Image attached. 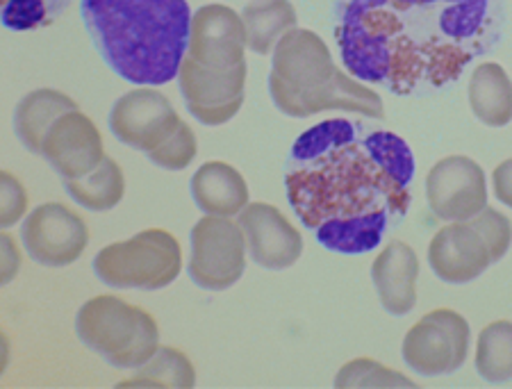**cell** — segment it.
<instances>
[{
    "label": "cell",
    "instance_id": "obj_16",
    "mask_svg": "<svg viewBox=\"0 0 512 389\" xmlns=\"http://www.w3.org/2000/svg\"><path fill=\"white\" fill-rule=\"evenodd\" d=\"M41 155L64 180L85 178L103 162V137L87 114L71 110L48 130Z\"/></svg>",
    "mask_w": 512,
    "mask_h": 389
},
{
    "label": "cell",
    "instance_id": "obj_5",
    "mask_svg": "<svg viewBox=\"0 0 512 389\" xmlns=\"http://www.w3.org/2000/svg\"><path fill=\"white\" fill-rule=\"evenodd\" d=\"M82 344L117 369H139L160 349V328L153 314L119 296H94L76 319Z\"/></svg>",
    "mask_w": 512,
    "mask_h": 389
},
{
    "label": "cell",
    "instance_id": "obj_22",
    "mask_svg": "<svg viewBox=\"0 0 512 389\" xmlns=\"http://www.w3.org/2000/svg\"><path fill=\"white\" fill-rule=\"evenodd\" d=\"M64 185L73 201L92 212H105L117 208L123 194H126V178H123V171L119 164L107 155L92 173H87L85 178L66 180Z\"/></svg>",
    "mask_w": 512,
    "mask_h": 389
},
{
    "label": "cell",
    "instance_id": "obj_27",
    "mask_svg": "<svg viewBox=\"0 0 512 389\" xmlns=\"http://www.w3.org/2000/svg\"><path fill=\"white\" fill-rule=\"evenodd\" d=\"M196 151H198L196 135L192 132V128H189L183 121L180 123V128L173 132L167 142L146 155H148V160H151L153 164H158V167H162V169L183 171L194 162Z\"/></svg>",
    "mask_w": 512,
    "mask_h": 389
},
{
    "label": "cell",
    "instance_id": "obj_3",
    "mask_svg": "<svg viewBox=\"0 0 512 389\" xmlns=\"http://www.w3.org/2000/svg\"><path fill=\"white\" fill-rule=\"evenodd\" d=\"M80 14L119 78L139 87L178 78L192 30L187 0H80Z\"/></svg>",
    "mask_w": 512,
    "mask_h": 389
},
{
    "label": "cell",
    "instance_id": "obj_15",
    "mask_svg": "<svg viewBox=\"0 0 512 389\" xmlns=\"http://www.w3.org/2000/svg\"><path fill=\"white\" fill-rule=\"evenodd\" d=\"M246 251L264 269H289L303 255V237L283 212L269 203H249L239 212Z\"/></svg>",
    "mask_w": 512,
    "mask_h": 389
},
{
    "label": "cell",
    "instance_id": "obj_2",
    "mask_svg": "<svg viewBox=\"0 0 512 389\" xmlns=\"http://www.w3.org/2000/svg\"><path fill=\"white\" fill-rule=\"evenodd\" d=\"M501 0H340L335 37L353 78L421 96L497 44Z\"/></svg>",
    "mask_w": 512,
    "mask_h": 389
},
{
    "label": "cell",
    "instance_id": "obj_19",
    "mask_svg": "<svg viewBox=\"0 0 512 389\" xmlns=\"http://www.w3.org/2000/svg\"><path fill=\"white\" fill-rule=\"evenodd\" d=\"M469 105L474 117L490 128L512 121V80L497 62L478 64L469 78Z\"/></svg>",
    "mask_w": 512,
    "mask_h": 389
},
{
    "label": "cell",
    "instance_id": "obj_11",
    "mask_svg": "<svg viewBox=\"0 0 512 389\" xmlns=\"http://www.w3.org/2000/svg\"><path fill=\"white\" fill-rule=\"evenodd\" d=\"M178 82L189 114L203 126H221L242 110L246 66L233 71H212L185 55Z\"/></svg>",
    "mask_w": 512,
    "mask_h": 389
},
{
    "label": "cell",
    "instance_id": "obj_24",
    "mask_svg": "<svg viewBox=\"0 0 512 389\" xmlns=\"http://www.w3.org/2000/svg\"><path fill=\"white\" fill-rule=\"evenodd\" d=\"M196 385V374L192 360L183 351L160 346L158 353L148 360L144 367H139L135 378L121 383V387H178L189 389Z\"/></svg>",
    "mask_w": 512,
    "mask_h": 389
},
{
    "label": "cell",
    "instance_id": "obj_7",
    "mask_svg": "<svg viewBox=\"0 0 512 389\" xmlns=\"http://www.w3.org/2000/svg\"><path fill=\"white\" fill-rule=\"evenodd\" d=\"M472 330L462 314L449 308L421 317L403 339V362L421 376H444L458 371L467 360Z\"/></svg>",
    "mask_w": 512,
    "mask_h": 389
},
{
    "label": "cell",
    "instance_id": "obj_9",
    "mask_svg": "<svg viewBox=\"0 0 512 389\" xmlns=\"http://www.w3.org/2000/svg\"><path fill=\"white\" fill-rule=\"evenodd\" d=\"M23 246L44 267H66L76 262L89 244V228L69 205L44 203L32 210L21 230Z\"/></svg>",
    "mask_w": 512,
    "mask_h": 389
},
{
    "label": "cell",
    "instance_id": "obj_14",
    "mask_svg": "<svg viewBox=\"0 0 512 389\" xmlns=\"http://www.w3.org/2000/svg\"><path fill=\"white\" fill-rule=\"evenodd\" d=\"M246 28L242 16L226 5H205L192 14L187 55L205 69L233 71L246 66Z\"/></svg>",
    "mask_w": 512,
    "mask_h": 389
},
{
    "label": "cell",
    "instance_id": "obj_10",
    "mask_svg": "<svg viewBox=\"0 0 512 389\" xmlns=\"http://www.w3.org/2000/svg\"><path fill=\"white\" fill-rule=\"evenodd\" d=\"M180 114L171 101L155 89H135L112 107L110 130L121 144L151 153L180 128Z\"/></svg>",
    "mask_w": 512,
    "mask_h": 389
},
{
    "label": "cell",
    "instance_id": "obj_30",
    "mask_svg": "<svg viewBox=\"0 0 512 389\" xmlns=\"http://www.w3.org/2000/svg\"><path fill=\"white\" fill-rule=\"evenodd\" d=\"M19 264H21V255L16 251V244L10 233H3V276L0 280L5 283H10V280L16 276V271H19Z\"/></svg>",
    "mask_w": 512,
    "mask_h": 389
},
{
    "label": "cell",
    "instance_id": "obj_28",
    "mask_svg": "<svg viewBox=\"0 0 512 389\" xmlns=\"http://www.w3.org/2000/svg\"><path fill=\"white\" fill-rule=\"evenodd\" d=\"M28 210V192L19 178L10 171L0 176V223L3 228H12L23 219Z\"/></svg>",
    "mask_w": 512,
    "mask_h": 389
},
{
    "label": "cell",
    "instance_id": "obj_17",
    "mask_svg": "<svg viewBox=\"0 0 512 389\" xmlns=\"http://www.w3.org/2000/svg\"><path fill=\"white\" fill-rule=\"evenodd\" d=\"M371 278H374L381 305L394 317H401L415 308L419 260L406 242L394 239L383 248L371 267Z\"/></svg>",
    "mask_w": 512,
    "mask_h": 389
},
{
    "label": "cell",
    "instance_id": "obj_12",
    "mask_svg": "<svg viewBox=\"0 0 512 389\" xmlns=\"http://www.w3.org/2000/svg\"><path fill=\"white\" fill-rule=\"evenodd\" d=\"M494 262H499L497 253L476 217L449 221V226L437 230L428 246V264L435 276L451 285L472 283Z\"/></svg>",
    "mask_w": 512,
    "mask_h": 389
},
{
    "label": "cell",
    "instance_id": "obj_23",
    "mask_svg": "<svg viewBox=\"0 0 512 389\" xmlns=\"http://www.w3.org/2000/svg\"><path fill=\"white\" fill-rule=\"evenodd\" d=\"M476 371L494 385L512 380V321H494L481 330L476 344Z\"/></svg>",
    "mask_w": 512,
    "mask_h": 389
},
{
    "label": "cell",
    "instance_id": "obj_18",
    "mask_svg": "<svg viewBox=\"0 0 512 389\" xmlns=\"http://www.w3.org/2000/svg\"><path fill=\"white\" fill-rule=\"evenodd\" d=\"M192 196L198 210L214 217H235L249 205V187L242 173L228 162H205L192 178Z\"/></svg>",
    "mask_w": 512,
    "mask_h": 389
},
{
    "label": "cell",
    "instance_id": "obj_13",
    "mask_svg": "<svg viewBox=\"0 0 512 389\" xmlns=\"http://www.w3.org/2000/svg\"><path fill=\"white\" fill-rule=\"evenodd\" d=\"M426 198L437 219L467 221L487 208V185L481 164L467 155H449L426 178Z\"/></svg>",
    "mask_w": 512,
    "mask_h": 389
},
{
    "label": "cell",
    "instance_id": "obj_4",
    "mask_svg": "<svg viewBox=\"0 0 512 389\" xmlns=\"http://www.w3.org/2000/svg\"><path fill=\"white\" fill-rule=\"evenodd\" d=\"M269 91L287 117L305 119L326 110L360 112L369 119L385 117L383 98L337 69L326 41L305 28H292L276 44Z\"/></svg>",
    "mask_w": 512,
    "mask_h": 389
},
{
    "label": "cell",
    "instance_id": "obj_6",
    "mask_svg": "<svg viewBox=\"0 0 512 389\" xmlns=\"http://www.w3.org/2000/svg\"><path fill=\"white\" fill-rule=\"evenodd\" d=\"M94 271L107 287L155 292L180 276L183 251L169 230L148 228L105 246L94 258Z\"/></svg>",
    "mask_w": 512,
    "mask_h": 389
},
{
    "label": "cell",
    "instance_id": "obj_1",
    "mask_svg": "<svg viewBox=\"0 0 512 389\" xmlns=\"http://www.w3.org/2000/svg\"><path fill=\"white\" fill-rule=\"evenodd\" d=\"M415 157L394 132L321 121L296 139L285 187L296 217L333 253L362 255L408 217Z\"/></svg>",
    "mask_w": 512,
    "mask_h": 389
},
{
    "label": "cell",
    "instance_id": "obj_25",
    "mask_svg": "<svg viewBox=\"0 0 512 389\" xmlns=\"http://www.w3.org/2000/svg\"><path fill=\"white\" fill-rule=\"evenodd\" d=\"M69 3L71 0H0L3 26L16 32L51 26Z\"/></svg>",
    "mask_w": 512,
    "mask_h": 389
},
{
    "label": "cell",
    "instance_id": "obj_21",
    "mask_svg": "<svg viewBox=\"0 0 512 389\" xmlns=\"http://www.w3.org/2000/svg\"><path fill=\"white\" fill-rule=\"evenodd\" d=\"M246 46L258 55H269L285 32L296 28V12L289 0H251L244 7Z\"/></svg>",
    "mask_w": 512,
    "mask_h": 389
},
{
    "label": "cell",
    "instance_id": "obj_20",
    "mask_svg": "<svg viewBox=\"0 0 512 389\" xmlns=\"http://www.w3.org/2000/svg\"><path fill=\"white\" fill-rule=\"evenodd\" d=\"M78 110L73 98H69L57 89H37L23 98L16 107L14 114V128L19 135L21 144L32 153H41L44 148V139L53 123L62 117V114Z\"/></svg>",
    "mask_w": 512,
    "mask_h": 389
},
{
    "label": "cell",
    "instance_id": "obj_8",
    "mask_svg": "<svg viewBox=\"0 0 512 389\" xmlns=\"http://www.w3.org/2000/svg\"><path fill=\"white\" fill-rule=\"evenodd\" d=\"M246 269V239L239 223L230 217L201 219L192 228V258L189 276L210 292L233 287Z\"/></svg>",
    "mask_w": 512,
    "mask_h": 389
},
{
    "label": "cell",
    "instance_id": "obj_26",
    "mask_svg": "<svg viewBox=\"0 0 512 389\" xmlns=\"http://www.w3.org/2000/svg\"><path fill=\"white\" fill-rule=\"evenodd\" d=\"M335 387H415V383L408 376L399 374V371L383 367L381 362L371 358H358L344 364L340 369V374L335 378Z\"/></svg>",
    "mask_w": 512,
    "mask_h": 389
},
{
    "label": "cell",
    "instance_id": "obj_29",
    "mask_svg": "<svg viewBox=\"0 0 512 389\" xmlns=\"http://www.w3.org/2000/svg\"><path fill=\"white\" fill-rule=\"evenodd\" d=\"M492 182H494V196H497V201L512 208V157L506 162H501L499 167L494 169Z\"/></svg>",
    "mask_w": 512,
    "mask_h": 389
}]
</instances>
